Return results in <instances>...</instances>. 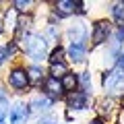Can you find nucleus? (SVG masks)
<instances>
[{
	"label": "nucleus",
	"instance_id": "14",
	"mask_svg": "<svg viewBox=\"0 0 124 124\" xmlns=\"http://www.w3.org/2000/svg\"><path fill=\"white\" fill-rule=\"evenodd\" d=\"M56 62H66V48L62 44L52 46L48 52V64H56Z\"/></svg>",
	"mask_w": 124,
	"mask_h": 124
},
{
	"label": "nucleus",
	"instance_id": "15",
	"mask_svg": "<svg viewBox=\"0 0 124 124\" xmlns=\"http://www.w3.org/2000/svg\"><path fill=\"white\" fill-rule=\"evenodd\" d=\"M33 6H35L33 0H15V2H10V8H13L19 17L31 15V13H33Z\"/></svg>",
	"mask_w": 124,
	"mask_h": 124
},
{
	"label": "nucleus",
	"instance_id": "21",
	"mask_svg": "<svg viewBox=\"0 0 124 124\" xmlns=\"http://www.w3.org/2000/svg\"><path fill=\"white\" fill-rule=\"evenodd\" d=\"M37 124H56V118H54L52 114H46V116H41L39 118V122Z\"/></svg>",
	"mask_w": 124,
	"mask_h": 124
},
{
	"label": "nucleus",
	"instance_id": "17",
	"mask_svg": "<svg viewBox=\"0 0 124 124\" xmlns=\"http://www.w3.org/2000/svg\"><path fill=\"white\" fill-rule=\"evenodd\" d=\"M70 72V66L68 62H56V64H48V77L52 79H62L64 75Z\"/></svg>",
	"mask_w": 124,
	"mask_h": 124
},
{
	"label": "nucleus",
	"instance_id": "23",
	"mask_svg": "<svg viewBox=\"0 0 124 124\" xmlns=\"http://www.w3.org/2000/svg\"><path fill=\"white\" fill-rule=\"evenodd\" d=\"M6 62H8V58H6V52H4V48H0V66H4Z\"/></svg>",
	"mask_w": 124,
	"mask_h": 124
},
{
	"label": "nucleus",
	"instance_id": "5",
	"mask_svg": "<svg viewBox=\"0 0 124 124\" xmlns=\"http://www.w3.org/2000/svg\"><path fill=\"white\" fill-rule=\"evenodd\" d=\"M64 103H66L68 112H85L91 108L93 103V95H87L83 91H72L64 95Z\"/></svg>",
	"mask_w": 124,
	"mask_h": 124
},
{
	"label": "nucleus",
	"instance_id": "9",
	"mask_svg": "<svg viewBox=\"0 0 124 124\" xmlns=\"http://www.w3.org/2000/svg\"><path fill=\"white\" fill-rule=\"evenodd\" d=\"M89 56V44H68L66 46V60H70L72 64H85Z\"/></svg>",
	"mask_w": 124,
	"mask_h": 124
},
{
	"label": "nucleus",
	"instance_id": "28",
	"mask_svg": "<svg viewBox=\"0 0 124 124\" xmlns=\"http://www.w3.org/2000/svg\"><path fill=\"white\" fill-rule=\"evenodd\" d=\"M120 106H122V110H124V95L120 97Z\"/></svg>",
	"mask_w": 124,
	"mask_h": 124
},
{
	"label": "nucleus",
	"instance_id": "7",
	"mask_svg": "<svg viewBox=\"0 0 124 124\" xmlns=\"http://www.w3.org/2000/svg\"><path fill=\"white\" fill-rule=\"evenodd\" d=\"M41 95H46L48 99H52L54 103L60 101V99H64V95L66 93L62 91V85H60V79H52V77H46L44 83H41Z\"/></svg>",
	"mask_w": 124,
	"mask_h": 124
},
{
	"label": "nucleus",
	"instance_id": "11",
	"mask_svg": "<svg viewBox=\"0 0 124 124\" xmlns=\"http://www.w3.org/2000/svg\"><path fill=\"white\" fill-rule=\"evenodd\" d=\"M27 106H29L31 114H33V112H35V114H46V112L52 110L54 101H52V99H48L46 95H41V93H37V95H33V97L27 101Z\"/></svg>",
	"mask_w": 124,
	"mask_h": 124
},
{
	"label": "nucleus",
	"instance_id": "13",
	"mask_svg": "<svg viewBox=\"0 0 124 124\" xmlns=\"http://www.w3.org/2000/svg\"><path fill=\"white\" fill-rule=\"evenodd\" d=\"M77 77H79V89L77 91H83L87 93V95H93V77L89 70H81L77 72Z\"/></svg>",
	"mask_w": 124,
	"mask_h": 124
},
{
	"label": "nucleus",
	"instance_id": "18",
	"mask_svg": "<svg viewBox=\"0 0 124 124\" xmlns=\"http://www.w3.org/2000/svg\"><path fill=\"white\" fill-rule=\"evenodd\" d=\"M2 48H4V52H6V58H8V60H13V58L19 54V44H17V39H10L8 44H4Z\"/></svg>",
	"mask_w": 124,
	"mask_h": 124
},
{
	"label": "nucleus",
	"instance_id": "6",
	"mask_svg": "<svg viewBox=\"0 0 124 124\" xmlns=\"http://www.w3.org/2000/svg\"><path fill=\"white\" fill-rule=\"evenodd\" d=\"M64 39L68 44H83L89 39V27L83 19H77L72 25H68L64 29Z\"/></svg>",
	"mask_w": 124,
	"mask_h": 124
},
{
	"label": "nucleus",
	"instance_id": "25",
	"mask_svg": "<svg viewBox=\"0 0 124 124\" xmlns=\"http://www.w3.org/2000/svg\"><path fill=\"white\" fill-rule=\"evenodd\" d=\"M64 118H66V122H72V120H75V114L66 110V114H64Z\"/></svg>",
	"mask_w": 124,
	"mask_h": 124
},
{
	"label": "nucleus",
	"instance_id": "10",
	"mask_svg": "<svg viewBox=\"0 0 124 124\" xmlns=\"http://www.w3.org/2000/svg\"><path fill=\"white\" fill-rule=\"evenodd\" d=\"M29 116H31L29 106L25 101H17L8 110V122L10 124H27L29 122Z\"/></svg>",
	"mask_w": 124,
	"mask_h": 124
},
{
	"label": "nucleus",
	"instance_id": "20",
	"mask_svg": "<svg viewBox=\"0 0 124 124\" xmlns=\"http://www.w3.org/2000/svg\"><path fill=\"white\" fill-rule=\"evenodd\" d=\"M8 108H10L8 97H2V99H0V122H4V120H6V116H8Z\"/></svg>",
	"mask_w": 124,
	"mask_h": 124
},
{
	"label": "nucleus",
	"instance_id": "16",
	"mask_svg": "<svg viewBox=\"0 0 124 124\" xmlns=\"http://www.w3.org/2000/svg\"><path fill=\"white\" fill-rule=\"evenodd\" d=\"M60 85H62V91L64 93H72L79 89V77H77V72H68V75H64L60 79Z\"/></svg>",
	"mask_w": 124,
	"mask_h": 124
},
{
	"label": "nucleus",
	"instance_id": "22",
	"mask_svg": "<svg viewBox=\"0 0 124 124\" xmlns=\"http://www.w3.org/2000/svg\"><path fill=\"white\" fill-rule=\"evenodd\" d=\"M116 66L120 68V70H124V50L120 52V56H118V60H116Z\"/></svg>",
	"mask_w": 124,
	"mask_h": 124
},
{
	"label": "nucleus",
	"instance_id": "8",
	"mask_svg": "<svg viewBox=\"0 0 124 124\" xmlns=\"http://www.w3.org/2000/svg\"><path fill=\"white\" fill-rule=\"evenodd\" d=\"M95 112H97V118H103L108 122V118H114L118 114V103H116V99L103 95V97L95 99Z\"/></svg>",
	"mask_w": 124,
	"mask_h": 124
},
{
	"label": "nucleus",
	"instance_id": "2",
	"mask_svg": "<svg viewBox=\"0 0 124 124\" xmlns=\"http://www.w3.org/2000/svg\"><path fill=\"white\" fill-rule=\"evenodd\" d=\"M101 87L106 91V97H122L124 95V70H120L118 66L108 68L101 75Z\"/></svg>",
	"mask_w": 124,
	"mask_h": 124
},
{
	"label": "nucleus",
	"instance_id": "3",
	"mask_svg": "<svg viewBox=\"0 0 124 124\" xmlns=\"http://www.w3.org/2000/svg\"><path fill=\"white\" fill-rule=\"evenodd\" d=\"M112 33H114V23L110 19H106V17L95 19L91 25V50L106 46L112 39Z\"/></svg>",
	"mask_w": 124,
	"mask_h": 124
},
{
	"label": "nucleus",
	"instance_id": "12",
	"mask_svg": "<svg viewBox=\"0 0 124 124\" xmlns=\"http://www.w3.org/2000/svg\"><path fill=\"white\" fill-rule=\"evenodd\" d=\"M25 72H27V79H29V87H41L44 79L48 77L41 64H27Z\"/></svg>",
	"mask_w": 124,
	"mask_h": 124
},
{
	"label": "nucleus",
	"instance_id": "19",
	"mask_svg": "<svg viewBox=\"0 0 124 124\" xmlns=\"http://www.w3.org/2000/svg\"><path fill=\"white\" fill-rule=\"evenodd\" d=\"M87 13H89L87 2H83V0H75V17H85Z\"/></svg>",
	"mask_w": 124,
	"mask_h": 124
},
{
	"label": "nucleus",
	"instance_id": "26",
	"mask_svg": "<svg viewBox=\"0 0 124 124\" xmlns=\"http://www.w3.org/2000/svg\"><path fill=\"white\" fill-rule=\"evenodd\" d=\"M2 97H8V95H6V87L4 85H0V99Z\"/></svg>",
	"mask_w": 124,
	"mask_h": 124
},
{
	"label": "nucleus",
	"instance_id": "29",
	"mask_svg": "<svg viewBox=\"0 0 124 124\" xmlns=\"http://www.w3.org/2000/svg\"><path fill=\"white\" fill-rule=\"evenodd\" d=\"M120 4H122V8H124V0H122V2H120Z\"/></svg>",
	"mask_w": 124,
	"mask_h": 124
},
{
	"label": "nucleus",
	"instance_id": "30",
	"mask_svg": "<svg viewBox=\"0 0 124 124\" xmlns=\"http://www.w3.org/2000/svg\"><path fill=\"white\" fill-rule=\"evenodd\" d=\"M0 124H4V122H0Z\"/></svg>",
	"mask_w": 124,
	"mask_h": 124
},
{
	"label": "nucleus",
	"instance_id": "27",
	"mask_svg": "<svg viewBox=\"0 0 124 124\" xmlns=\"http://www.w3.org/2000/svg\"><path fill=\"white\" fill-rule=\"evenodd\" d=\"M4 33V25H2V19H0V35Z\"/></svg>",
	"mask_w": 124,
	"mask_h": 124
},
{
	"label": "nucleus",
	"instance_id": "24",
	"mask_svg": "<svg viewBox=\"0 0 124 124\" xmlns=\"http://www.w3.org/2000/svg\"><path fill=\"white\" fill-rule=\"evenodd\" d=\"M89 124H108V122H106L103 118H97V116H95V118H91V120H89Z\"/></svg>",
	"mask_w": 124,
	"mask_h": 124
},
{
	"label": "nucleus",
	"instance_id": "1",
	"mask_svg": "<svg viewBox=\"0 0 124 124\" xmlns=\"http://www.w3.org/2000/svg\"><path fill=\"white\" fill-rule=\"evenodd\" d=\"M19 52H23L31 60V64H41L44 60H48L50 52V41L44 37V33H35V31H27L17 39Z\"/></svg>",
	"mask_w": 124,
	"mask_h": 124
},
{
	"label": "nucleus",
	"instance_id": "4",
	"mask_svg": "<svg viewBox=\"0 0 124 124\" xmlns=\"http://www.w3.org/2000/svg\"><path fill=\"white\" fill-rule=\"evenodd\" d=\"M6 87H10L19 95L29 89V79H27V72H25L23 64H15L8 70V75H6Z\"/></svg>",
	"mask_w": 124,
	"mask_h": 124
}]
</instances>
